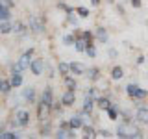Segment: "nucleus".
Instances as JSON below:
<instances>
[{
    "mask_svg": "<svg viewBox=\"0 0 148 139\" xmlns=\"http://www.w3.org/2000/svg\"><path fill=\"white\" fill-rule=\"evenodd\" d=\"M28 28L34 34H43L45 32V19L37 17V15H30L28 17Z\"/></svg>",
    "mask_w": 148,
    "mask_h": 139,
    "instance_id": "obj_1",
    "label": "nucleus"
},
{
    "mask_svg": "<svg viewBox=\"0 0 148 139\" xmlns=\"http://www.w3.org/2000/svg\"><path fill=\"white\" fill-rule=\"evenodd\" d=\"M126 91H128V96H130L132 100H145L146 96H148V91L141 89L137 83H128Z\"/></svg>",
    "mask_w": 148,
    "mask_h": 139,
    "instance_id": "obj_2",
    "label": "nucleus"
},
{
    "mask_svg": "<svg viewBox=\"0 0 148 139\" xmlns=\"http://www.w3.org/2000/svg\"><path fill=\"white\" fill-rule=\"evenodd\" d=\"M50 113H52V104H48V102H39V108H37V117L39 120H46L50 117Z\"/></svg>",
    "mask_w": 148,
    "mask_h": 139,
    "instance_id": "obj_3",
    "label": "nucleus"
},
{
    "mask_svg": "<svg viewBox=\"0 0 148 139\" xmlns=\"http://www.w3.org/2000/svg\"><path fill=\"white\" fill-rule=\"evenodd\" d=\"M15 117H17L18 124H21L22 128H26L28 124H30V111H26V109H21V111H17V113H15Z\"/></svg>",
    "mask_w": 148,
    "mask_h": 139,
    "instance_id": "obj_4",
    "label": "nucleus"
},
{
    "mask_svg": "<svg viewBox=\"0 0 148 139\" xmlns=\"http://www.w3.org/2000/svg\"><path fill=\"white\" fill-rule=\"evenodd\" d=\"M32 56H34V48H28L26 52L21 56V59H18V63H21V65H22L24 69H28V67L32 65V61H34V59H32Z\"/></svg>",
    "mask_w": 148,
    "mask_h": 139,
    "instance_id": "obj_5",
    "label": "nucleus"
},
{
    "mask_svg": "<svg viewBox=\"0 0 148 139\" xmlns=\"http://www.w3.org/2000/svg\"><path fill=\"white\" fill-rule=\"evenodd\" d=\"M30 69H32V72L35 74V76H39V74H43V71H45V59H34L32 61V65H30Z\"/></svg>",
    "mask_w": 148,
    "mask_h": 139,
    "instance_id": "obj_6",
    "label": "nucleus"
},
{
    "mask_svg": "<svg viewBox=\"0 0 148 139\" xmlns=\"http://www.w3.org/2000/svg\"><path fill=\"white\" fill-rule=\"evenodd\" d=\"M135 119L139 120V122H143V124H148V108L146 106H141V108L137 109Z\"/></svg>",
    "mask_w": 148,
    "mask_h": 139,
    "instance_id": "obj_7",
    "label": "nucleus"
},
{
    "mask_svg": "<svg viewBox=\"0 0 148 139\" xmlns=\"http://www.w3.org/2000/svg\"><path fill=\"white\" fill-rule=\"evenodd\" d=\"M61 102L65 106H74V102H76V96H74V91L72 89H69V91H65L63 93V98Z\"/></svg>",
    "mask_w": 148,
    "mask_h": 139,
    "instance_id": "obj_8",
    "label": "nucleus"
},
{
    "mask_svg": "<svg viewBox=\"0 0 148 139\" xmlns=\"http://www.w3.org/2000/svg\"><path fill=\"white\" fill-rule=\"evenodd\" d=\"M71 72L72 74H76V76H80V74H85V65L80 63V61H72L71 63Z\"/></svg>",
    "mask_w": 148,
    "mask_h": 139,
    "instance_id": "obj_9",
    "label": "nucleus"
},
{
    "mask_svg": "<svg viewBox=\"0 0 148 139\" xmlns=\"http://www.w3.org/2000/svg\"><path fill=\"white\" fill-rule=\"evenodd\" d=\"M22 98H24L26 102H35V89L34 87H26L24 91H22Z\"/></svg>",
    "mask_w": 148,
    "mask_h": 139,
    "instance_id": "obj_10",
    "label": "nucleus"
},
{
    "mask_svg": "<svg viewBox=\"0 0 148 139\" xmlns=\"http://www.w3.org/2000/svg\"><path fill=\"white\" fill-rule=\"evenodd\" d=\"M85 76L89 78L91 82H96V80H98V78H100V69H98V67H91L89 71L85 72Z\"/></svg>",
    "mask_w": 148,
    "mask_h": 139,
    "instance_id": "obj_11",
    "label": "nucleus"
},
{
    "mask_svg": "<svg viewBox=\"0 0 148 139\" xmlns=\"http://www.w3.org/2000/svg\"><path fill=\"white\" fill-rule=\"evenodd\" d=\"M95 37L100 41V43H108V32H106L102 26H98V28H96V32H95Z\"/></svg>",
    "mask_w": 148,
    "mask_h": 139,
    "instance_id": "obj_12",
    "label": "nucleus"
},
{
    "mask_svg": "<svg viewBox=\"0 0 148 139\" xmlns=\"http://www.w3.org/2000/svg\"><path fill=\"white\" fill-rule=\"evenodd\" d=\"M50 130H52V124L48 122V119L45 120H41V126H39V136H50Z\"/></svg>",
    "mask_w": 148,
    "mask_h": 139,
    "instance_id": "obj_13",
    "label": "nucleus"
},
{
    "mask_svg": "<svg viewBox=\"0 0 148 139\" xmlns=\"http://www.w3.org/2000/svg\"><path fill=\"white\" fill-rule=\"evenodd\" d=\"M92 108H95V98H91V96H87L85 100H83V113H89L91 115V111H92Z\"/></svg>",
    "mask_w": 148,
    "mask_h": 139,
    "instance_id": "obj_14",
    "label": "nucleus"
},
{
    "mask_svg": "<svg viewBox=\"0 0 148 139\" xmlns=\"http://www.w3.org/2000/svg\"><path fill=\"white\" fill-rule=\"evenodd\" d=\"M122 76H124V69L120 67V65H115V67L111 69V78H113V80H120Z\"/></svg>",
    "mask_w": 148,
    "mask_h": 139,
    "instance_id": "obj_15",
    "label": "nucleus"
},
{
    "mask_svg": "<svg viewBox=\"0 0 148 139\" xmlns=\"http://www.w3.org/2000/svg\"><path fill=\"white\" fill-rule=\"evenodd\" d=\"M87 46H89V43H87L85 39H82V37H78V39H76V43H74V48H76L78 52H85V50H87Z\"/></svg>",
    "mask_w": 148,
    "mask_h": 139,
    "instance_id": "obj_16",
    "label": "nucleus"
},
{
    "mask_svg": "<svg viewBox=\"0 0 148 139\" xmlns=\"http://www.w3.org/2000/svg\"><path fill=\"white\" fill-rule=\"evenodd\" d=\"M0 32H2L4 35L11 34V32H13V22H9V21H2V22H0Z\"/></svg>",
    "mask_w": 148,
    "mask_h": 139,
    "instance_id": "obj_17",
    "label": "nucleus"
},
{
    "mask_svg": "<svg viewBox=\"0 0 148 139\" xmlns=\"http://www.w3.org/2000/svg\"><path fill=\"white\" fill-rule=\"evenodd\" d=\"M41 100L43 102H48V104H52V87H45V91L41 93Z\"/></svg>",
    "mask_w": 148,
    "mask_h": 139,
    "instance_id": "obj_18",
    "label": "nucleus"
},
{
    "mask_svg": "<svg viewBox=\"0 0 148 139\" xmlns=\"http://www.w3.org/2000/svg\"><path fill=\"white\" fill-rule=\"evenodd\" d=\"M71 122H72V128L74 130H76V128H83V117H82V113H76L71 119Z\"/></svg>",
    "mask_w": 148,
    "mask_h": 139,
    "instance_id": "obj_19",
    "label": "nucleus"
},
{
    "mask_svg": "<svg viewBox=\"0 0 148 139\" xmlns=\"http://www.w3.org/2000/svg\"><path fill=\"white\" fill-rule=\"evenodd\" d=\"M96 104H98L100 109H108L111 106V100H109V96H100V98H96Z\"/></svg>",
    "mask_w": 148,
    "mask_h": 139,
    "instance_id": "obj_20",
    "label": "nucleus"
},
{
    "mask_svg": "<svg viewBox=\"0 0 148 139\" xmlns=\"http://www.w3.org/2000/svg\"><path fill=\"white\" fill-rule=\"evenodd\" d=\"M9 17H11V13H9V6L2 4V6H0V19H2V21H9Z\"/></svg>",
    "mask_w": 148,
    "mask_h": 139,
    "instance_id": "obj_21",
    "label": "nucleus"
},
{
    "mask_svg": "<svg viewBox=\"0 0 148 139\" xmlns=\"http://www.w3.org/2000/svg\"><path fill=\"white\" fill-rule=\"evenodd\" d=\"M58 72L61 74V76H67V74L71 72V63H63L61 61V63L58 65Z\"/></svg>",
    "mask_w": 148,
    "mask_h": 139,
    "instance_id": "obj_22",
    "label": "nucleus"
},
{
    "mask_svg": "<svg viewBox=\"0 0 148 139\" xmlns=\"http://www.w3.org/2000/svg\"><path fill=\"white\" fill-rule=\"evenodd\" d=\"M106 111H108V117H109L111 120H117V119H119V111H117V106H115V104H111Z\"/></svg>",
    "mask_w": 148,
    "mask_h": 139,
    "instance_id": "obj_23",
    "label": "nucleus"
},
{
    "mask_svg": "<svg viewBox=\"0 0 148 139\" xmlns=\"http://www.w3.org/2000/svg\"><path fill=\"white\" fill-rule=\"evenodd\" d=\"M83 137H95L96 136V132H95V128H92L91 126V124H87V126H85V124H83Z\"/></svg>",
    "mask_w": 148,
    "mask_h": 139,
    "instance_id": "obj_24",
    "label": "nucleus"
},
{
    "mask_svg": "<svg viewBox=\"0 0 148 139\" xmlns=\"http://www.w3.org/2000/svg\"><path fill=\"white\" fill-rule=\"evenodd\" d=\"M65 85H67V89H72V91H76V87H78V82L74 80V78H71V76H65Z\"/></svg>",
    "mask_w": 148,
    "mask_h": 139,
    "instance_id": "obj_25",
    "label": "nucleus"
},
{
    "mask_svg": "<svg viewBox=\"0 0 148 139\" xmlns=\"http://www.w3.org/2000/svg\"><path fill=\"white\" fill-rule=\"evenodd\" d=\"M21 83H22V76H21V72L11 74V85H13V87H18Z\"/></svg>",
    "mask_w": 148,
    "mask_h": 139,
    "instance_id": "obj_26",
    "label": "nucleus"
},
{
    "mask_svg": "<svg viewBox=\"0 0 148 139\" xmlns=\"http://www.w3.org/2000/svg\"><path fill=\"white\" fill-rule=\"evenodd\" d=\"M76 13H78V15H80L82 19H87V17H89V9H87L85 6H80V8H76Z\"/></svg>",
    "mask_w": 148,
    "mask_h": 139,
    "instance_id": "obj_27",
    "label": "nucleus"
},
{
    "mask_svg": "<svg viewBox=\"0 0 148 139\" xmlns=\"http://www.w3.org/2000/svg\"><path fill=\"white\" fill-rule=\"evenodd\" d=\"M11 80H2V95H8L9 89H11Z\"/></svg>",
    "mask_w": 148,
    "mask_h": 139,
    "instance_id": "obj_28",
    "label": "nucleus"
},
{
    "mask_svg": "<svg viewBox=\"0 0 148 139\" xmlns=\"http://www.w3.org/2000/svg\"><path fill=\"white\" fill-rule=\"evenodd\" d=\"M76 39H78L76 35H65V37H63V45L71 46V45H74V43H76Z\"/></svg>",
    "mask_w": 148,
    "mask_h": 139,
    "instance_id": "obj_29",
    "label": "nucleus"
},
{
    "mask_svg": "<svg viewBox=\"0 0 148 139\" xmlns=\"http://www.w3.org/2000/svg\"><path fill=\"white\" fill-rule=\"evenodd\" d=\"M67 22H69V24H72L74 28H76V26H78V17H76V15H72V13H69Z\"/></svg>",
    "mask_w": 148,
    "mask_h": 139,
    "instance_id": "obj_30",
    "label": "nucleus"
},
{
    "mask_svg": "<svg viewBox=\"0 0 148 139\" xmlns=\"http://www.w3.org/2000/svg\"><path fill=\"white\" fill-rule=\"evenodd\" d=\"M85 54L89 56V58H96V48L92 45H89V46H87V50H85Z\"/></svg>",
    "mask_w": 148,
    "mask_h": 139,
    "instance_id": "obj_31",
    "label": "nucleus"
},
{
    "mask_svg": "<svg viewBox=\"0 0 148 139\" xmlns=\"http://www.w3.org/2000/svg\"><path fill=\"white\" fill-rule=\"evenodd\" d=\"M96 137H111V133L108 130H100V132H96Z\"/></svg>",
    "mask_w": 148,
    "mask_h": 139,
    "instance_id": "obj_32",
    "label": "nucleus"
},
{
    "mask_svg": "<svg viewBox=\"0 0 148 139\" xmlns=\"http://www.w3.org/2000/svg\"><path fill=\"white\" fill-rule=\"evenodd\" d=\"M122 119L130 122V119H132V111H130V109H124V111H122Z\"/></svg>",
    "mask_w": 148,
    "mask_h": 139,
    "instance_id": "obj_33",
    "label": "nucleus"
},
{
    "mask_svg": "<svg viewBox=\"0 0 148 139\" xmlns=\"http://www.w3.org/2000/svg\"><path fill=\"white\" fill-rule=\"evenodd\" d=\"M130 2H132V6L135 8V9H139V8L143 6V2H141V0H130Z\"/></svg>",
    "mask_w": 148,
    "mask_h": 139,
    "instance_id": "obj_34",
    "label": "nucleus"
},
{
    "mask_svg": "<svg viewBox=\"0 0 148 139\" xmlns=\"http://www.w3.org/2000/svg\"><path fill=\"white\" fill-rule=\"evenodd\" d=\"M117 56H119V54H117V50H115V48L109 50V58H117Z\"/></svg>",
    "mask_w": 148,
    "mask_h": 139,
    "instance_id": "obj_35",
    "label": "nucleus"
},
{
    "mask_svg": "<svg viewBox=\"0 0 148 139\" xmlns=\"http://www.w3.org/2000/svg\"><path fill=\"white\" fill-rule=\"evenodd\" d=\"M117 13H120V15H124V8H122V6H117Z\"/></svg>",
    "mask_w": 148,
    "mask_h": 139,
    "instance_id": "obj_36",
    "label": "nucleus"
},
{
    "mask_svg": "<svg viewBox=\"0 0 148 139\" xmlns=\"http://www.w3.org/2000/svg\"><path fill=\"white\" fill-rule=\"evenodd\" d=\"M91 6H95V8L100 6V0H91Z\"/></svg>",
    "mask_w": 148,
    "mask_h": 139,
    "instance_id": "obj_37",
    "label": "nucleus"
},
{
    "mask_svg": "<svg viewBox=\"0 0 148 139\" xmlns=\"http://www.w3.org/2000/svg\"><path fill=\"white\" fill-rule=\"evenodd\" d=\"M143 61H145V56H139V58H137V63H139V65H141Z\"/></svg>",
    "mask_w": 148,
    "mask_h": 139,
    "instance_id": "obj_38",
    "label": "nucleus"
},
{
    "mask_svg": "<svg viewBox=\"0 0 148 139\" xmlns=\"http://www.w3.org/2000/svg\"><path fill=\"white\" fill-rule=\"evenodd\" d=\"M106 2H109V4H111V2H115V0H106Z\"/></svg>",
    "mask_w": 148,
    "mask_h": 139,
    "instance_id": "obj_39",
    "label": "nucleus"
},
{
    "mask_svg": "<svg viewBox=\"0 0 148 139\" xmlns=\"http://www.w3.org/2000/svg\"><path fill=\"white\" fill-rule=\"evenodd\" d=\"M146 26H148V21H146Z\"/></svg>",
    "mask_w": 148,
    "mask_h": 139,
    "instance_id": "obj_40",
    "label": "nucleus"
}]
</instances>
